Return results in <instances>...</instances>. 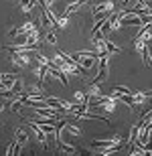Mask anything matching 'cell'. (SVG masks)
Wrapping results in <instances>:
<instances>
[{
    "instance_id": "8",
    "label": "cell",
    "mask_w": 152,
    "mask_h": 156,
    "mask_svg": "<svg viewBox=\"0 0 152 156\" xmlns=\"http://www.w3.org/2000/svg\"><path fill=\"white\" fill-rule=\"evenodd\" d=\"M18 6H20V10H23L24 14H29L37 6V0H18Z\"/></svg>"
},
{
    "instance_id": "2",
    "label": "cell",
    "mask_w": 152,
    "mask_h": 156,
    "mask_svg": "<svg viewBox=\"0 0 152 156\" xmlns=\"http://www.w3.org/2000/svg\"><path fill=\"white\" fill-rule=\"evenodd\" d=\"M69 57L73 59V63H75L77 67H81L85 73H87V71L95 65V61H97V59H94V57H85V55H79V53H73V55H69Z\"/></svg>"
},
{
    "instance_id": "4",
    "label": "cell",
    "mask_w": 152,
    "mask_h": 156,
    "mask_svg": "<svg viewBox=\"0 0 152 156\" xmlns=\"http://www.w3.org/2000/svg\"><path fill=\"white\" fill-rule=\"evenodd\" d=\"M14 81H16V75H12V73H0V91L10 89L14 85Z\"/></svg>"
},
{
    "instance_id": "13",
    "label": "cell",
    "mask_w": 152,
    "mask_h": 156,
    "mask_svg": "<svg viewBox=\"0 0 152 156\" xmlns=\"http://www.w3.org/2000/svg\"><path fill=\"white\" fill-rule=\"evenodd\" d=\"M45 43H47V45H57V35H55L53 30H47V35H45Z\"/></svg>"
},
{
    "instance_id": "3",
    "label": "cell",
    "mask_w": 152,
    "mask_h": 156,
    "mask_svg": "<svg viewBox=\"0 0 152 156\" xmlns=\"http://www.w3.org/2000/svg\"><path fill=\"white\" fill-rule=\"evenodd\" d=\"M10 61L14 67L24 69V67L30 65V53H10Z\"/></svg>"
},
{
    "instance_id": "12",
    "label": "cell",
    "mask_w": 152,
    "mask_h": 156,
    "mask_svg": "<svg viewBox=\"0 0 152 156\" xmlns=\"http://www.w3.org/2000/svg\"><path fill=\"white\" fill-rule=\"evenodd\" d=\"M59 144H61L59 152H67V154H77V148H73L71 144H65V142H59Z\"/></svg>"
},
{
    "instance_id": "11",
    "label": "cell",
    "mask_w": 152,
    "mask_h": 156,
    "mask_svg": "<svg viewBox=\"0 0 152 156\" xmlns=\"http://www.w3.org/2000/svg\"><path fill=\"white\" fill-rule=\"evenodd\" d=\"M55 24L57 29H65L69 24V14H61V16H55Z\"/></svg>"
},
{
    "instance_id": "10",
    "label": "cell",
    "mask_w": 152,
    "mask_h": 156,
    "mask_svg": "<svg viewBox=\"0 0 152 156\" xmlns=\"http://www.w3.org/2000/svg\"><path fill=\"white\" fill-rule=\"evenodd\" d=\"M89 95V98H100L101 95V91H100V83H94V81H91V83H89L87 85V91H85Z\"/></svg>"
},
{
    "instance_id": "15",
    "label": "cell",
    "mask_w": 152,
    "mask_h": 156,
    "mask_svg": "<svg viewBox=\"0 0 152 156\" xmlns=\"http://www.w3.org/2000/svg\"><path fill=\"white\" fill-rule=\"evenodd\" d=\"M4 108H6V105L2 104V101H0V114H2V112H4Z\"/></svg>"
},
{
    "instance_id": "9",
    "label": "cell",
    "mask_w": 152,
    "mask_h": 156,
    "mask_svg": "<svg viewBox=\"0 0 152 156\" xmlns=\"http://www.w3.org/2000/svg\"><path fill=\"white\" fill-rule=\"evenodd\" d=\"M63 132H69V134H73V136H83L81 128L75 126V124H67V122L63 124Z\"/></svg>"
},
{
    "instance_id": "14",
    "label": "cell",
    "mask_w": 152,
    "mask_h": 156,
    "mask_svg": "<svg viewBox=\"0 0 152 156\" xmlns=\"http://www.w3.org/2000/svg\"><path fill=\"white\" fill-rule=\"evenodd\" d=\"M6 154H8V156H12V154H14V142H12V144L8 146V148H6Z\"/></svg>"
},
{
    "instance_id": "1",
    "label": "cell",
    "mask_w": 152,
    "mask_h": 156,
    "mask_svg": "<svg viewBox=\"0 0 152 156\" xmlns=\"http://www.w3.org/2000/svg\"><path fill=\"white\" fill-rule=\"evenodd\" d=\"M91 146H95V152H97V154H111V152L122 150L124 140L120 138V136L110 138V140H94Z\"/></svg>"
},
{
    "instance_id": "5",
    "label": "cell",
    "mask_w": 152,
    "mask_h": 156,
    "mask_svg": "<svg viewBox=\"0 0 152 156\" xmlns=\"http://www.w3.org/2000/svg\"><path fill=\"white\" fill-rule=\"evenodd\" d=\"M91 8H94V16H95V14H101V12H111L116 8V4H114V0H108V2H101V4H94Z\"/></svg>"
},
{
    "instance_id": "6",
    "label": "cell",
    "mask_w": 152,
    "mask_h": 156,
    "mask_svg": "<svg viewBox=\"0 0 152 156\" xmlns=\"http://www.w3.org/2000/svg\"><path fill=\"white\" fill-rule=\"evenodd\" d=\"M130 99H132V105H140V104H146L148 99H150V93H144V91H136L130 95Z\"/></svg>"
},
{
    "instance_id": "7",
    "label": "cell",
    "mask_w": 152,
    "mask_h": 156,
    "mask_svg": "<svg viewBox=\"0 0 152 156\" xmlns=\"http://www.w3.org/2000/svg\"><path fill=\"white\" fill-rule=\"evenodd\" d=\"M14 136H16V144H20V146H24L27 142H29V132H27V130H23V128H16Z\"/></svg>"
}]
</instances>
